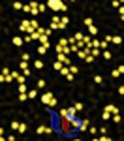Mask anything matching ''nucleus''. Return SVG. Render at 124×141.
I'll use <instances>...</instances> for the list:
<instances>
[{"instance_id":"1","label":"nucleus","mask_w":124,"mask_h":141,"mask_svg":"<svg viewBox=\"0 0 124 141\" xmlns=\"http://www.w3.org/2000/svg\"><path fill=\"white\" fill-rule=\"evenodd\" d=\"M73 128H79V120L75 119V117H66V119H60V132L68 134V132L73 130Z\"/></svg>"},{"instance_id":"2","label":"nucleus","mask_w":124,"mask_h":141,"mask_svg":"<svg viewBox=\"0 0 124 141\" xmlns=\"http://www.w3.org/2000/svg\"><path fill=\"white\" fill-rule=\"evenodd\" d=\"M47 8H51L53 11H62V13L68 9V6H66L62 0H49L47 2Z\"/></svg>"},{"instance_id":"3","label":"nucleus","mask_w":124,"mask_h":141,"mask_svg":"<svg viewBox=\"0 0 124 141\" xmlns=\"http://www.w3.org/2000/svg\"><path fill=\"white\" fill-rule=\"evenodd\" d=\"M57 62H60L62 66H72V60H70L68 55H64V53H58V55H57Z\"/></svg>"},{"instance_id":"4","label":"nucleus","mask_w":124,"mask_h":141,"mask_svg":"<svg viewBox=\"0 0 124 141\" xmlns=\"http://www.w3.org/2000/svg\"><path fill=\"white\" fill-rule=\"evenodd\" d=\"M19 28H21L23 32H26V34H30V32H34V30L30 28V21H23L21 25H19Z\"/></svg>"},{"instance_id":"5","label":"nucleus","mask_w":124,"mask_h":141,"mask_svg":"<svg viewBox=\"0 0 124 141\" xmlns=\"http://www.w3.org/2000/svg\"><path fill=\"white\" fill-rule=\"evenodd\" d=\"M53 98H55V96H53L51 92H45V94H41V102H43L45 106H49V102H51Z\"/></svg>"},{"instance_id":"6","label":"nucleus","mask_w":124,"mask_h":141,"mask_svg":"<svg viewBox=\"0 0 124 141\" xmlns=\"http://www.w3.org/2000/svg\"><path fill=\"white\" fill-rule=\"evenodd\" d=\"M88 55H90V49H88V47H85V49L77 51V56H79V58H87Z\"/></svg>"},{"instance_id":"7","label":"nucleus","mask_w":124,"mask_h":141,"mask_svg":"<svg viewBox=\"0 0 124 141\" xmlns=\"http://www.w3.org/2000/svg\"><path fill=\"white\" fill-rule=\"evenodd\" d=\"M36 132H38V134H53V130L49 126H38Z\"/></svg>"},{"instance_id":"8","label":"nucleus","mask_w":124,"mask_h":141,"mask_svg":"<svg viewBox=\"0 0 124 141\" xmlns=\"http://www.w3.org/2000/svg\"><path fill=\"white\" fill-rule=\"evenodd\" d=\"M68 21H70V19H68L66 15H62V19H60V23H58V28H60V30H64V28L68 26Z\"/></svg>"},{"instance_id":"9","label":"nucleus","mask_w":124,"mask_h":141,"mask_svg":"<svg viewBox=\"0 0 124 141\" xmlns=\"http://www.w3.org/2000/svg\"><path fill=\"white\" fill-rule=\"evenodd\" d=\"M105 111H109L111 115H118V113H120V109H118L117 106H107V107H105Z\"/></svg>"},{"instance_id":"10","label":"nucleus","mask_w":124,"mask_h":141,"mask_svg":"<svg viewBox=\"0 0 124 141\" xmlns=\"http://www.w3.org/2000/svg\"><path fill=\"white\" fill-rule=\"evenodd\" d=\"M58 23H60V17H53L51 19V30H57L58 28Z\"/></svg>"},{"instance_id":"11","label":"nucleus","mask_w":124,"mask_h":141,"mask_svg":"<svg viewBox=\"0 0 124 141\" xmlns=\"http://www.w3.org/2000/svg\"><path fill=\"white\" fill-rule=\"evenodd\" d=\"M38 42H40V45L49 47V38H47V36H40V40H38Z\"/></svg>"},{"instance_id":"12","label":"nucleus","mask_w":124,"mask_h":141,"mask_svg":"<svg viewBox=\"0 0 124 141\" xmlns=\"http://www.w3.org/2000/svg\"><path fill=\"white\" fill-rule=\"evenodd\" d=\"M88 124H90L88 120H81V122H79V130H83V132H85V130H88Z\"/></svg>"},{"instance_id":"13","label":"nucleus","mask_w":124,"mask_h":141,"mask_svg":"<svg viewBox=\"0 0 124 141\" xmlns=\"http://www.w3.org/2000/svg\"><path fill=\"white\" fill-rule=\"evenodd\" d=\"M96 34H98V28H96L94 25H92V26H88V36H92V38H94Z\"/></svg>"},{"instance_id":"14","label":"nucleus","mask_w":124,"mask_h":141,"mask_svg":"<svg viewBox=\"0 0 124 141\" xmlns=\"http://www.w3.org/2000/svg\"><path fill=\"white\" fill-rule=\"evenodd\" d=\"M23 42H25V40H23V38H19V36H15V38H13V45H17V47H19V45H23Z\"/></svg>"},{"instance_id":"15","label":"nucleus","mask_w":124,"mask_h":141,"mask_svg":"<svg viewBox=\"0 0 124 141\" xmlns=\"http://www.w3.org/2000/svg\"><path fill=\"white\" fill-rule=\"evenodd\" d=\"M58 117H60V119H66V117H70L68 109H60V111H58Z\"/></svg>"},{"instance_id":"16","label":"nucleus","mask_w":124,"mask_h":141,"mask_svg":"<svg viewBox=\"0 0 124 141\" xmlns=\"http://www.w3.org/2000/svg\"><path fill=\"white\" fill-rule=\"evenodd\" d=\"M47 49H49V47H45V45H40V47H38V53H40V55H47Z\"/></svg>"},{"instance_id":"17","label":"nucleus","mask_w":124,"mask_h":141,"mask_svg":"<svg viewBox=\"0 0 124 141\" xmlns=\"http://www.w3.org/2000/svg\"><path fill=\"white\" fill-rule=\"evenodd\" d=\"M34 68L41 70V68H43V60H34Z\"/></svg>"},{"instance_id":"18","label":"nucleus","mask_w":124,"mask_h":141,"mask_svg":"<svg viewBox=\"0 0 124 141\" xmlns=\"http://www.w3.org/2000/svg\"><path fill=\"white\" fill-rule=\"evenodd\" d=\"M19 94H28V90H26V85H19Z\"/></svg>"},{"instance_id":"19","label":"nucleus","mask_w":124,"mask_h":141,"mask_svg":"<svg viewBox=\"0 0 124 141\" xmlns=\"http://www.w3.org/2000/svg\"><path fill=\"white\" fill-rule=\"evenodd\" d=\"M19 68H21L23 71H25V70H28V62H25V60H21V62H19Z\"/></svg>"},{"instance_id":"20","label":"nucleus","mask_w":124,"mask_h":141,"mask_svg":"<svg viewBox=\"0 0 124 141\" xmlns=\"http://www.w3.org/2000/svg\"><path fill=\"white\" fill-rule=\"evenodd\" d=\"M60 73H62L64 77H68V75H70V68H68V66H64V68L60 70Z\"/></svg>"},{"instance_id":"21","label":"nucleus","mask_w":124,"mask_h":141,"mask_svg":"<svg viewBox=\"0 0 124 141\" xmlns=\"http://www.w3.org/2000/svg\"><path fill=\"white\" fill-rule=\"evenodd\" d=\"M36 96H38V90H34V88H30V90H28V98H32V100H34Z\"/></svg>"},{"instance_id":"22","label":"nucleus","mask_w":124,"mask_h":141,"mask_svg":"<svg viewBox=\"0 0 124 141\" xmlns=\"http://www.w3.org/2000/svg\"><path fill=\"white\" fill-rule=\"evenodd\" d=\"M90 55H92V56L96 58L98 55H102V49H90Z\"/></svg>"},{"instance_id":"23","label":"nucleus","mask_w":124,"mask_h":141,"mask_svg":"<svg viewBox=\"0 0 124 141\" xmlns=\"http://www.w3.org/2000/svg\"><path fill=\"white\" fill-rule=\"evenodd\" d=\"M45 9H47V4H38V13L40 11H45Z\"/></svg>"},{"instance_id":"24","label":"nucleus","mask_w":124,"mask_h":141,"mask_svg":"<svg viewBox=\"0 0 124 141\" xmlns=\"http://www.w3.org/2000/svg\"><path fill=\"white\" fill-rule=\"evenodd\" d=\"M111 42H113V43H122V38H120V36H113Z\"/></svg>"},{"instance_id":"25","label":"nucleus","mask_w":124,"mask_h":141,"mask_svg":"<svg viewBox=\"0 0 124 141\" xmlns=\"http://www.w3.org/2000/svg\"><path fill=\"white\" fill-rule=\"evenodd\" d=\"M17 132H21V134H25V132H26V124H19V128H17Z\"/></svg>"},{"instance_id":"26","label":"nucleus","mask_w":124,"mask_h":141,"mask_svg":"<svg viewBox=\"0 0 124 141\" xmlns=\"http://www.w3.org/2000/svg\"><path fill=\"white\" fill-rule=\"evenodd\" d=\"M68 113H70V117H75V115H77V109H75V107H70Z\"/></svg>"},{"instance_id":"27","label":"nucleus","mask_w":124,"mask_h":141,"mask_svg":"<svg viewBox=\"0 0 124 141\" xmlns=\"http://www.w3.org/2000/svg\"><path fill=\"white\" fill-rule=\"evenodd\" d=\"M102 117H103V120H109L111 117H113V115H111L109 111H103V115H102Z\"/></svg>"},{"instance_id":"28","label":"nucleus","mask_w":124,"mask_h":141,"mask_svg":"<svg viewBox=\"0 0 124 141\" xmlns=\"http://www.w3.org/2000/svg\"><path fill=\"white\" fill-rule=\"evenodd\" d=\"M102 56L105 58V60H109V58H111V53H109V51H102Z\"/></svg>"},{"instance_id":"29","label":"nucleus","mask_w":124,"mask_h":141,"mask_svg":"<svg viewBox=\"0 0 124 141\" xmlns=\"http://www.w3.org/2000/svg\"><path fill=\"white\" fill-rule=\"evenodd\" d=\"M58 45H62V47H68L70 43H68V40H66V38H62V40L58 42Z\"/></svg>"},{"instance_id":"30","label":"nucleus","mask_w":124,"mask_h":141,"mask_svg":"<svg viewBox=\"0 0 124 141\" xmlns=\"http://www.w3.org/2000/svg\"><path fill=\"white\" fill-rule=\"evenodd\" d=\"M53 68H55V70H62V68H64V66H62V64H60V62H55V64H53Z\"/></svg>"},{"instance_id":"31","label":"nucleus","mask_w":124,"mask_h":141,"mask_svg":"<svg viewBox=\"0 0 124 141\" xmlns=\"http://www.w3.org/2000/svg\"><path fill=\"white\" fill-rule=\"evenodd\" d=\"M77 66H70V73H72V75H75V73H77Z\"/></svg>"},{"instance_id":"32","label":"nucleus","mask_w":124,"mask_h":141,"mask_svg":"<svg viewBox=\"0 0 124 141\" xmlns=\"http://www.w3.org/2000/svg\"><path fill=\"white\" fill-rule=\"evenodd\" d=\"M45 87V79H40V81H38V88H43Z\"/></svg>"},{"instance_id":"33","label":"nucleus","mask_w":124,"mask_h":141,"mask_svg":"<svg viewBox=\"0 0 124 141\" xmlns=\"http://www.w3.org/2000/svg\"><path fill=\"white\" fill-rule=\"evenodd\" d=\"M21 58H23V60H25V62H28L30 55H28V53H23V56H21Z\"/></svg>"},{"instance_id":"34","label":"nucleus","mask_w":124,"mask_h":141,"mask_svg":"<svg viewBox=\"0 0 124 141\" xmlns=\"http://www.w3.org/2000/svg\"><path fill=\"white\" fill-rule=\"evenodd\" d=\"M17 98H19V100H21V102H25V100H26V98H28V94H19V96H17Z\"/></svg>"},{"instance_id":"35","label":"nucleus","mask_w":124,"mask_h":141,"mask_svg":"<svg viewBox=\"0 0 124 141\" xmlns=\"http://www.w3.org/2000/svg\"><path fill=\"white\" fill-rule=\"evenodd\" d=\"M83 23H85L87 26H92V19H90V17H88V19H85V21H83Z\"/></svg>"},{"instance_id":"36","label":"nucleus","mask_w":124,"mask_h":141,"mask_svg":"<svg viewBox=\"0 0 124 141\" xmlns=\"http://www.w3.org/2000/svg\"><path fill=\"white\" fill-rule=\"evenodd\" d=\"M13 8H15V9H23V4H21V2H15Z\"/></svg>"},{"instance_id":"37","label":"nucleus","mask_w":124,"mask_h":141,"mask_svg":"<svg viewBox=\"0 0 124 141\" xmlns=\"http://www.w3.org/2000/svg\"><path fill=\"white\" fill-rule=\"evenodd\" d=\"M94 83H102V75H94Z\"/></svg>"},{"instance_id":"38","label":"nucleus","mask_w":124,"mask_h":141,"mask_svg":"<svg viewBox=\"0 0 124 141\" xmlns=\"http://www.w3.org/2000/svg\"><path fill=\"white\" fill-rule=\"evenodd\" d=\"M113 120H115V122H120V113H118V115H113Z\"/></svg>"},{"instance_id":"39","label":"nucleus","mask_w":124,"mask_h":141,"mask_svg":"<svg viewBox=\"0 0 124 141\" xmlns=\"http://www.w3.org/2000/svg\"><path fill=\"white\" fill-rule=\"evenodd\" d=\"M55 106H57V98H53L51 102H49V107H55Z\"/></svg>"},{"instance_id":"40","label":"nucleus","mask_w":124,"mask_h":141,"mask_svg":"<svg viewBox=\"0 0 124 141\" xmlns=\"http://www.w3.org/2000/svg\"><path fill=\"white\" fill-rule=\"evenodd\" d=\"M73 107H75L77 111H81V109H83V104H79V102H77V104H75V106H73Z\"/></svg>"},{"instance_id":"41","label":"nucleus","mask_w":124,"mask_h":141,"mask_svg":"<svg viewBox=\"0 0 124 141\" xmlns=\"http://www.w3.org/2000/svg\"><path fill=\"white\" fill-rule=\"evenodd\" d=\"M118 94H120V96H124V85H120V87H118Z\"/></svg>"},{"instance_id":"42","label":"nucleus","mask_w":124,"mask_h":141,"mask_svg":"<svg viewBox=\"0 0 124 141\" xmlns=\"http://www.w3.org/2000/svg\"><path fill=\"white\" fill-rule=\"evenodd\" d=\"M85 60H87V62H94V56H92V55H88Z\"/></svg>"},{"instance_id":"43","label":"nucleus","mask_w":124,"mask_h":141,"mask_svg":"<svg viewBox=\"0 0 124 141\" xmlns=\"http://www.w3.org/2000/svg\"><path fill=\"white\" fill-rule=\"evenodd\" d=\"M88 132H90V134L94 135V134H96V132H98V130H96V128H94V126H90V128H88Z\"/></svg>"},{"instance_id":"44","label":"nucleus","mask_w":124,"mask_h":141,"mask_svg":"<svg viewBox=\"0 0 124 141\" xmlns=\"http://www.w3.org/2000/svg\"><path fill=\"white\" fill-rule=\"evenodd\" d=\"M111 75H113V77H118L120 73H118V70H113V71H111Z\"/></svg>"},{"instance_id":"45","label":"nucleus","mask_w":124,"mask_h":141,"mask_svg":"<svg viewBox=\"0 0 124 141\" xmlns=\"http://www.w3.org/2000/svg\"><path fill=\"white\" fill-rule=\"evenodd\" d=\"M2 73H4V75H9V73H11V71L8 70V68H2Z\"/></svg>"},{"instance_id":"46","label":"nucleus","mask_w":124,"mask_h":141,"mask_svg":"<svg viewBox=\"0 0 124 141\" xmlns=\"http://www.w3.org/2000/svg\"><path fill=\"white\" fill-rule=\"evenodd\" d=\"M98 141H111V139H109V137H107V135H102V137H100V139H98Z\"/></svg>"},{"instance_id":"47","label":"nucleus","mask_w":124,"mask_h":141,"mask_svg":"<svg viewBox=\"0 0 124 141\" xmlns=\"http://www.w3.org/2000/svg\"><path fill=\"white\" fill-rule=\"evenodd\" d=\"M117 70H118V73H122V75H124V66H118Z\"/></svg>"},{"instance_id":"48","label":"nucleus","mask_w":124,"mask_h":141,"mask_svg":"<svg viewBox=\"0 0 124 141\" xmlns=\"http://www.w3.org/2000/svg\"><path fill=\"white\" fill-rule=\"evenodd\" d=\"M0 81H2V83H6V75H4V73L0 75Z\"/></svg>"},{"instance_id":"49","label":"nucleus","mask_w":124,"mask_h":141,"mask_svg":"<svg viewBox=\"0 0 124 141\" xmlns=\"http://www.w3.org/2000/svg\"><path fill=\"white\" fill-rule=\"evenodd\" d=\"M8 141H17V139H15V135H9V137H8Z\"/></svg>"},{"instance_id":"50","label":"nucleus","mask_w":124,"mask_h":141,"mask_svg":"<svg viewBox=\"0 0 124 141\" xmlns=\"http://www.w3.org/2000/svg\"><path fill=\"white\" fill-rule=\"evenodd\" d=\"M118 9H120V15H124V6H120Z\"/></svg>"},{"instance_id":"51","label":"nucleus","mask_w":124,"mask_h":141,"mask_svg":"<svg viewBox=\"0 0 124 141\" xmlns=\"http://www.w3.org/2000/svg\"><path fill=\"white\" fill-rule=\"evenodd\" d=\"M0 135H4V128L0 126Z\"/></svg>"},{"instance_id":"52","label":"nucleus","mask_w":124,"mask_h":141,"mask_svg":"<svg viewBox=\"0 0 124 141\" xmlns=\"http://www.w3.org/2000/svg\"><path fill=\"white\" fill-rule=\"evenodd\" d=\"M0 141H8V139H4V135H0Z\"/></svg>"},{"instance_id":"53","label":"nucleus","mask_w":124,"mask_h":141,"mask_svg":"<svg viewBox=\"0 0 124 141\" xmlns=\"http://www.w3.org/2000/svg\"><path fill=\"white\" fill-rule=\"evenodd\" d=\"M92 141H98V139H94V137H92Z\"/></svg>"},{"instance_id":"54","label":"nucleus","mask_w":124,"mask_h":141,"mask_svg":"<svg viewBox=\"0 0 124 141\" xmlns=\"http://www.w3.org/2000/svg\"><path fill=\"white\" fill-rule=\"evenodd\" d=\"M73 141H81V139H73Z\"/></svg>"}]
</instances>
